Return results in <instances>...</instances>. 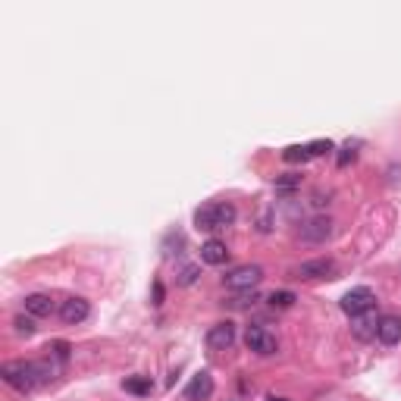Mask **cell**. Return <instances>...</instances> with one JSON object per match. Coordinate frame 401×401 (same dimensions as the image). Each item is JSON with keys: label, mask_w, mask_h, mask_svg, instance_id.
I'll list each match as a JSON object with an SVG mask.
<instances>
[{"label": "cell", "mask_w": 401, "mask_h": 401, "mask_svg": "<svg viewBox=\"0 0 401 401\" xmlns=\"http://www.w3.org/2000/svg\"><path fill=\"white\" fill-rule=\"evenodd\" d=\"M54 354L60 360H66L69 358V345H66V342H54Z\"/></svg>", "instance_id": "603a6c76"}, {"label": "cell", "mask_w": 401, "mask_h": 401, "mask_svg": "<svg viewBox=\"0 0 401 401\" xmlns=\"http://www.w3.org/2000/svg\"><path fill=\"white\" fill-rule=\"evenodd\" d=\"M354 157H358V150L351 148V141H348L345 148H342V154H339V166H348V164L354 160Z\"/></svg>", "instance_id": "7402d4cb"}, {"label": "cell", "mask_w": 401, "mask_h": 401, "mask_svg": "<svg viewBox=\"0 0 401 401\" xmlns=\"http://www.w3.org/2000/svg\"><path fill=\"white\" fill-rule=\"evenodd\" d=\"M335 273V260L333 257H313L304 260L301 266H295V279H304V282H313V279H329Z\"/></svg>", "instance_id": "8992f818"}, {"label": "cell", "mask_w": 401, "mask_h": 401, "mask_svg": "<svg viewBox=\"0 0 401 401\" xmlns=\"http://www.w3.org/2000/svg\"><path fill=\"white\" fill-rule=\"evenodd\" d=\"M197 273H201V270H197L195 264L182 266V273H179V276H176V282H179V286H191V282H195V279H197Z\"/></svg>", "instance_id": "e0dca14e"}, {"label": "cell", "mask_w": 401, "mask_h": 401, "mask_svg": "<svg viewBox=\"0 0 401 401\" xmlns=\"http://www.w3.org/2000/svg\"><path fill=\"white\" fill-rule=\"evenodd\" d=\"M123 389L132 392V395H150L154 382H150V376H129V380L123 382Z\"/></svg>", "instance_id": "9a60e30c"}, {"label": "cell", "mask_w": 401, "mask_h": 401, "mask_svg": "<svg viewBox=\"0 0 401 401\" xmlns=\"http://www.w3.org/2000/svg\"><path fill=\"white\" fill-rule=\"evenodd\" d=\"M245 345H248V351H254V354H260V358H270V354H276V335L273 333H266L264 326H248L245 329Z\"/></svg>", "instance_id": "5b68a950"}, {"label": "cell", "mask_w": 401, "mask_h": 401, "mask_svg": "<svg viewBox=\"0 0 401 401\" xmlns=\"http://www.w3.org/2000/svg\"><path fill=\"white\" fill-rule=\"evenodd\" d=\"M213 395V376L207 373V370H201V373L191 376V382L185 386V398L188 401H207Z\"/></svg>", "instance_id": "30bf717a"}, {"label": "cell", "mask_w": 401, "mask_h": 401, "mask_svg": "<svg viewBox=\"0 0 401 401\" xmlns=\"http://www.w3.org/2000/svg\"><path fill=\"white\" fill-rule=\"evenodd\" d=\"M235 345V323H229V320H223V323H217V326L207 329V348H213V351H226V348Z\"/></svg>", "instance_id": "ba28073f"}, {"label": "cell", "mask_w": 401, "mask_h": 401, "mask_svg": "<svg viewBox=\"0 0 401 401\" xmlns=\"http://www.w3.org/2000/svg\"><path fill=\"white\" fill-rule=\"evenodd\" d=\"M266 401H288V398H276V395H270V398H266Z\"/></svg>", "instance_id": "d4e9b609"}, {"label": "cell", "mask_w": 401, "mask_h": 401, "mask_svg": "<svg viewBox=\"0 0 401 401\" xmlns=\"http://www.w3.org/2000/svg\"><path fill=\"white\" fill-rule=\"evenodd\" d=\"M270 304L273 307H292L295 304V295L292 292H273L270 295Z\"/></svg>", "instance_id": "ac0fdd59"}, {"label": "cell", "mask_w": 401, "mask_h": 401, "mask_svg": "<svg viewBox=\"0 0 401 401\" xmlns=\"http://www.w3.org/2000/svg\"><path fill=\"white\" fill-rule=\"evenodd\" d=\"M88 313H91V307H88L85 298H66L60 304V320L66 323V326H79V323H85Z\"/></svg>", "instance_id": "9c48e42d"}, {"label": "cell", "mask_w": 401, "mask_h": 401, "mask_svg": "<svg viewBox=\"0 0 401 401\" xmlns=\"http://www.w3.org/2000/svg\"><path fill=\"white\" fill-rule=\"evenodd\" d=\"M282 160H286V164H304V160H311L307 144H292V148H286L282 150Z\"/></svg>", "instance_id": "2e32d148"}, {"label": "cell", "mask_w": 401, "mask_h": 401, "mask_svg": "<svg viewBox=\"0 0 401 401\" xmlns=\"http://www.w3.org/2000/svg\"><path fill=\"white\" fill-rule=\"evenodd\" d=\"M329 150H333V141H323V138L307 144V154L311 157H323V154H329Z\"/></svg>", "instance_id": "d6986e66"}, {"label": "cell", "mask_w": 401, "mask_h": 401, "mask_svg": "<svg viewBox=\"0 0 401 401\" xmlns=\"http://www.w3.org/2000/svg\"><path fill=\"white\" fill-rule=\"evenodd\" d=\"M232 223H235V204H229V201H211V204L195 211V226L201 232H217Z\"/></svg>", "instance_id": "7a4b0ae2"}, {"label": "cell", "mask_w": 401, "mask_h": 401, "mask_svg": "<svg viewBox=\"0 0 401 401\" xmlns=\"http://www.w3.org/2000/svg\"><path fill=\"white\" fill-rule=\"evenodd\" d=\"M298 185H301V176H292V173L276 179V188H282V191H292V188H298Z\"/></svg>", "instance_id": "ffe728a7"}, {"label": "cell", "mask_w": 401, "mask_h": 401, "mask_svg": "<svg viewBox=\"0 0 401 401\" xmlns=\"http://www.w3.org/2000/svg\"><path fill=\"white\" fill-rule=\"evenodd\" d=\"M0 376H3V382L7 386H13L16 392H32L38 382L48 380V367L44 364H35V360H10V364H3L0 367Z\"/></svg>", "instance_id": "6da1fadb"}, {"label": "cell", "mask_w": 401, "mask_h": 401, "mask_svg": "<svg viewBox=\"0 0 401 401\" xmlns=\"http://www.w3.org/2000/svg\"><path fill=\"white\" fill-rule=\"evenodd\" d=\"M373 307H376V295H373V288H367V286L351 288V292H345V298H342V311H345L351 320L370 313Z\"/></svg>", "instance_id": "277c9868"}, {"label": "cell", "mask_w": 401, "mask_h": 401, "mask_svg": "<svg viewBox=\"0 0 401 401\" xmlns=\"http://www.w3.org/2000/svg\"><path fill=\"white\" fill-rule=\"evenodd\" d=\"M260 279H264V266L245 264V266H235L232 273H226V276H223V286L232 288V292H251Z\"/></svg>", "instance_id": "3957f363"}, {"label": "cell", "mask_w": 401, "mask_h": 401, "mask_svg": "<svg viewBox=\"0 0 401 401\" xmlns=\"http://www.w3.org/2000/svg\"><path fill=\"white\" fill-rule=\"evenodd\" d=\"M376 339H380L382 345H398L401 342V317H380Z\"/></svg>", "instance_id": "7c38bea8"}, {"label": "cell", "mask_w": 401, "mask_h": 401, "mask_svg": "<svg viewBox=\"0 0 401 401\" xmlns=\"http://www.w3.org/2000/svg\"><path fill=\"white\" fill-rule=\"evenodd\" d=\"M154 304H164V286L154 282Z\"/></svg>", "instance_id": "cb8c5ba5"}, {"label": "cell", "mask_w": 401, "mask_h": 401, "mask_svg": "<svg viewBox=\"0 0 401 401\" xmlns=\"http://www.w3.org/2000/svg\"><path fill=\"white\" fill-rule=\"evenodd\" d=\"M54 298L50 295H41V292H35V295H26V311L32 313V317H50L54 313Z\"/></svg>", "instance_id": "4fadbf2b"}, {"label": "cell", "mask_w": 401, "mask_h": 401, "mask_svg": "<svg viewBox=\"0 0 401 401\" xmlns=\"http://www.w3.org/2000/svg\"><path fill=\"white\" fill-rule=\"evenodd\" d=\"M16 333H19V335H32L35 333V323H32V320H26V317H16Z\"/></svg>", "instance_id": "44dd1931"}, {"label": "cell", "mask_w": 401, "mask_h": 401, "mask_svg": "<svg viewBox=\"0 0 401 401\" xmlns=\"http://www.w3.org/2000/svg\"><path fill=\"white\" fill-rule=\"evenodd\" d=\"M376 326H380V320H376L373 313H364V317H358V323H354V335H358V339H373Z\"/></svg>", "instance_id": "5bb4252c"}, {"label": "cell", "mask_w": 401, "mask_h": 401, "mask_svg": "<svg viewBox=\"0 0 401 401\" xmlns=\"http://www.w3.org/2000/svg\"><path fill=\"white\" fill-rule=\"evenodd\" d=\"M329 235H333V219L329 217H311L298 229V238L301 242H311V245H323Z\"/></svg>", "instance_id": "52a82bcc"}, {"label": "cell", "mask_w": 401, "mask_h": 401, "mask_svg": "<svg viewBox=\"0 0 401 401\" xmlns=\"http://www.w3.org/2000/svg\"><path fill=\"white\" fill-rule=\"evenodd\" d=\"M201 260L211 264V266H223L226 260H229V248H226V242H219V238L204 242V245H201Z\"/></svg>", "instance_id": "8fae6325"}]
</instances>
